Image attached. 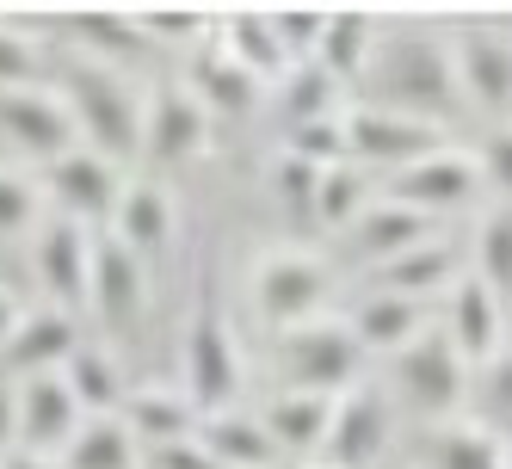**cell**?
I'll return each instance as SVG.
<instances>
[{"mask_svg":"<svg viewBox=\"0 0 512 469\" xmlns=\"http://www.w3.org/2000/svg\"><path fill=\"white\" fill-rule=\"evenodd\" d=\"M364 87H371L364 105H389V112L432 118V124H445L463 105L457 56H451L445 38H432V31H383L371 68H364Z\"/></svg>","mask_w":512,"mask_h":469,"instance_id":"1","label":"cell"},{"mask_svg":"<svg viewBox=\"0 0 512 469\" xmlns=\"http://www.w3.org/2000/svg\"><path fill=\"white\" fill-rule=\"evenodd\" d=\"M62 99H68V112H75L81 149L118 161V167H130L142 155V87L124 75V68L68 56V68H62Z\"/></svg>","mask_w":512,"mask_h":469,"instance_id":"2","label":"cell"},{"mask_svg":"<svg viewBox=\"0 0 512 469\" xmlns=\"http://www.w3.org/2000/svg\"><path fill=\"white\" fill-rule=\"evenodd\" d=\"M469 383H475V365L451 346V334L438 321H426V334H414L389 358V377H383L389 402L432 420V426H451L469 408Z\"/></svg>","mask_w":512,"mask_h":469,"instance_id":"3","label":"cell"},{"mask_svg":"<svg viewBox=\"0 0 512 469\" xmlns=\"http://www.w3.org/2000/svg\"><path fill=\"white\" fill-rule=\"evenodd\" d=\"M247 291H253V309H260L266 328L284 334V328H303V321L327 315V303H334V266L321 254H309V247H272V254L253 260Z\"/></svg>","mask_w":512,"mask_h":469,"instance_id":"4","label":"cell"},{"mask_svg":"<svg viewBox=\"0 0 512 469\" xmlns=\"http://www.w3.org/2000/svg\"><path fill=\"white\" fill-rule=\"evenodd\" d=\"M364 352L358 334L346 328V315H315L303 328H284L278 334V371L284 389H315V395H340L364 383Z\"/></svg>","mask_w":512,"mask_h":469,"instance_id":"5","label":"cell"},{"mask_svg":"<svg viewBox=\"0 0 512 469\" xmlns=\"http://www.w3.org/2000/svg\"><path fill=\"white\" fill-rule=\"evenodd\" d=\"M210 136H216V118H210V105L192 93L186 75L142 87V161L186 167V161H198L210 149Z\"/></svg>","mask_w":512,"mask_h":469,"instance_id":"6","label":"cell"},{"mask_svg":"<svg viewBox=\"0 0 512 469\" xmlns=\"http://www.w3.org/2000/svg\"><path fill=\"white\" fill-rule=\"evenodd\" d=\"M179 383L192 389V402L204 414L235 408L241 402V346L229 334V315L210 297H198L192 321H186V352H179Z\"/></svg>","mask_w":512,"mask_h":469,"instance_id":"7","label":"cell"},{"mask_svg":"<svg viewBox=\"0 0 512 469\" xmlns=\"http://www.w3.org/2000/svg\"><path fill=\"white\" fill-rule=\"evenodd\" d=\"M346 149L358 167L401 173V167H414L438 149H451V130L432 124V118L389 112V105H346Z\"/></svg>","mask_w":512,"mask_h":469,"instance_id":"8","label":"cell"},{"mask_svg":"<svg viewBox=\"0 0 512 469\" xmlns=\"http://www.w3.org/2000/svg\"><path fill=\"white\" fill-rule=\"evenodd\" d=\"M377 192L395 198V204H408V210H420V216H432V223L438 216H457V210H482V198H488L475 149H438V155H426L414 167L389 173Z\"/></svg>","mask_w":512,"mask_h":469,"instance_id":"9","label":"cell"},{"mask_svg":"<svg viewBox=\"0 0 512 469\" xmlns=\"http://www.w3.org/2000/svg\"><path fill=\"white\" fill-rule=\"evenodd\" d=\"M130 186V167L105 161L93 149H75L44 167V204L50 216H68V223H87V229H112V216L124 204Z\"/></svg>","mask_w":512,"mask_h":469,"instance_id":"10","label":"cell"},{"mask_svg":"<svg viewBox=\"0 0 512 469\" xmlns=\"http://www.w3.org/2000/svg\"><path fill=\"white\" fill-rule=\"evenodd\" d=\"M93 260H99V229L68 223V216H44L31 235V266H38L44 297L68 315H87L93 297Z\"/></svg>","mask_w":512,"mask_h":469,"instance_id":"11","label":"cell"},{"mask_svg":"<svg viewBox=\"0 0 512 469\" xmlns=\"http://www.w3.org/2000/svg\"><path fill=\"white\" fill-rule=\"evenodd\" d=\"M0 136H7L25 161H44V167L81 149L75 112H68L62 87H50V81H38V87H7V93H0Z\"/></svg>","mask_w":512,"mask_h":469,"instance_id":"12","label":"cell"},{"mask_svg":"<svg viewBox=\"0 0 512 469\" xmlns=\"http://www.w3.org/2000/svg\"><path fill=\"white\" fill-rule=\"evenodd\" d=\"M395 439V402L383 383H358L334 402V426H327V469H371Z\"/></svg>","mask_w":512,"mask_h":469,"instance_id":"13","label":"cell"},{"mask_svg":"<svg viewBox=\"0 0 512 469\" xmlns=\"http://www.w3.org/2000/svg\"><path fill=\"white\" fill-rule=\"evenodd\" d=\"M81 346H87L81 315H68V309H56V303H38V309H25V315H19L13 340L0 346V377H7V383L56 377Z\"/></svg>","mask_w":512,"mask_h":469,"instance_id":"14","label":"cell"},{"mask_svg":"<svg viewBox=\"0 0 512 469\" xmlns=\"http://www.w3.org/2000/svg\"><path fill=\"white\" fill-rule=\"evenodd\" d=\"M438 235V223L432 216H420V210H408V204H395V198H371L364 204V216L346 229V235H334L340 241V254L352 260V266H364V272H383V266H395L401 254H414V247H426Z\"/></svg>","mask_w":512,"mask_h":469,"instance_id":"15","label":"cell"},{"mask_svg":"<svg viewBox=\"0 0 512 469\" xmlns=\"http://www.w3.org/2000/svg\"><path fill=\"white\" fill-rule=\"evenodd\" d=\"M438 328H445L451 346L469 358L475 371H482L488 358H500L512 346V303L500 291H488L475 272H463L451 284V297H445V321H438Z\"/></svg>","mask_w":512,"mask_h":469,"instance_id":"16","label":"cell"},{"mask_svg":"<svg viewBox=\"0 0 512 469\" xmlns=\"http://www.w3.org/2000/svg\"><path fill=\"white\" fill-rule=\"evenodd\" d=\"M87 309L105 321L112 334H136L149 315V266H142L118 235H99V260H93V297Z\"/></svg>","mask_w":512,"mask_h":469,"instance_id":"17","label":"cell"},{"mask_svg":"<svg viewBox=\"0 0 512 469\" xmlns=\"http://www.w3.org/2000/svg\"><path fill=\"white\" fill-rule=\"evenodd\" d=\"M451 56H457L463 99L506 124L512 118V38H506V31H488V25H469L463 38L451 44Z\"/></svg>","mask_w":512,"mask_h":469,"instance_id":"18","label":"cell"},{"mask_svg":"<svg viewBox=\"0 0 512 469\" xmlns=\"http://www.w3.org/2000/svg\"><path fill=\"white\" fill-rule=\"evenodd\" d=\"M62 38H68L75 56L105 62V68H124V75L155 50V38L142 31V19L124 13V7H68L62 13Z\"/></svg>","mask_w":512,"mask_h":469,"instance_id":"19","label":"cell"},{"mask_svg":"<svg viewBox=\"0 0 512 469\" xmlns=\"http://www.w3.org/2000/svg\"><path fill=\"white\" fill-rule=\"evenodd\" d=\"M124 426L142 439V451H161V445H179V439H198L204 426V408L192 402L186 383H167V377H149V383H130L124 395Z\"/></svg>","mask_w":512,"mask_h":469,"instance_id":"20","label":"cell"},{"mask_svg":"<svg viewBox=\"0 0 512 469\" xmlns=\"http://www.w3.org/2000/svg\"><path fill=\"white\" fill-rule=\"evenodd\" d=\"M19 389V451H38V457H62L68 439L87 426L81 402H75V389L56 377H25L13 383Z\"/></svg>","mask_w":512,"mask_h":469,"instance_id":"21","label":"cell"},{"mask_svg":"<svg viewBox=\"0 0 512 469\" xmlns=\"http://www.w3.org/2000/svg\"><path fill=\"white\" fill-rule=\"evenodd\" d=\"M105 235H118L142 266L167 260L173 241H179V204H173V192L155 186V179H130L124 204H118V216H112V229H105Z\"/></svg>","mask_w":512,"mask_h":469,"instance_id":"22","label":"cell"},{"mask_svg":"<svg viewBox=\"0 0 512 469\" xmlns=\"http://www.w3.org/2000/svg\"><path fill=\"white\" fill-rule=\"evenodd\" d=\"M260 420H266V432H272L278 457H290V463L315 457V463H321V451H327V426H334V395L278 389L272 402L260 408Z\"/></svg>","mask_w":512,"mask_h":469,"instance_id":"23","label":"cell"},{"mask_svg":"<svg viewBox=\"0 0 512 469\" xmlns=\"http://www.w3.org/2000/svg\"><path fill=\"white\" fill-rule=\"evenodd\" d=\"M463 254L457 241L432 235L426 247H414V254H401L395 266L371 272V291H389V297H408V303H432V297H451V284L463 278Z\"/></svg>","mask_w":512,"mask_h":469,"instance_id":"24","label":"cell"},{"mask_svg":"<svg viewBox=\"0 0 512 469\" xmlns=\"http://www.w3.org/2000/svg\"><path fill=\"white\" fill-rule=\"evenodd\" d=\"M216 50H223L229 62H241L260 87H278L284 81V44H278V31L266 19V7H235V13H216Z\"/></svg>","mask_w":512,"mask_h":469,"instance_id":"25","label":"cell"},{"mask_svg":"<svg viewBox=\"0 0 512 469\" xmlns=\"http://www.w3.org/2000/svg\"><path fill=\"white\" fill-rule=\"evenodd\" d=\"M198 439H204V451L223 463V469H278L284 463L278 445H272V432H266V420L253 414V408H241V402L204 414Z\"/></svg>","mask_w":512,"mask_h":469,"instance_id":"26","label":"cell"},{"mask_svg":"<svg viewBox=\"0 0 512 469\" xmlns=\"http://www.w3.org/2000/svg\"><path fill=\"white\" fill-rule=\"evenodd\" d=\"M426 303H408V297H389V291H364V303L346 315V328L358 334L364 352L377 358H395L401 346H408L414 334H426Z\"/></svg>","mask_w":512,"mask_h":469,"instance_id":"27","label":"cell"},{"mask_svg":"<svg viewBox=\"0 0 512 469\" xmlns=\"http://www.w3.org/2000/svg\"><path fill=\"white\" fill-rule=\"evenodd\" d=\"M186 81H192V93L210 105V118H247L253 105L266 99V87L253 81L241 62H229L216 44H204V50L192 56V75H186Z\"/></svg>","mask_w":512,"mask_h":469,"instance_id":"28","label":"cell"},{"mask_svg":"<svg viewBox=\"0 0 512 469\" xmlns=\"http://www.w3.org/2000/svg\"><path fill=\"white\" fill-rule=\"evenodd\" d=\"M62 383L75 389V402H81L87 420H93V414H118L124 395H130V377H124L118 352L105 346V340H87L75 358H68V365H62Z\"/></svg>","mask_w":512,"mask_h":469,"instance_id":"29","label":"cell"},{"mask_svg":"<svg viewBox=\"0 0 512 469\" xmlns=\"http://www.w3.org/2000/svg\"><path fill=\"white\" fill-rule=\"evenodd\" d=\"M278 112H284V130L297 124H315V118H346V87L327 75L321 62H290L284 81L272 87Z\"/></svg>","mask_w":512,"mask_h":469,"instance_id":"30","label":"cell"},{"mask_svg":"<svg viewBox=\"0 0 512 469\" xmlns=\"http://www.w3.org/2000/svg\"><path fill=\"white\" fill-rule=\"evenodd\" d=\"M142 439L124 426V414H93L75 439H68V451L56 457L62 469H142Z\"/></svg>","mask_w":512,"mask_h":469,"instance_id":"31","label":"cell"},{"mask_svg":"<svg viewBox=\"0 0 512 469\" xmlns=\"http://www.w3.org/2000/svg\"><path fill=\"white\" fill-rule=\"evenodd\" d=\"M377 38H383V31L364 19V13L340 7V13H327V25H321L315 62H321L340 87H346V81H364V68H371V56H377Z\"/></svg>","mask_w":512,"mask_h":469,"instance_id":"32","label":"cell"},{"mask_svg":"<svg viewBox=\"0 0 512 469\" xmlns=\"http://www.w3.org/2000/svg\"><path fill=\"white\" fill-rule=\"evenodd\" d=\"M469 272L512 303V204H482V210H475Z\"/></svg>","mask_w":512,"mask_h":469,"instance_id":"33","label":"cell"},{"mask_svg":"<svg viewBox=\"0 0 512 469\" xmlns=\"http://www.w3.org/2000/svg\"><path fill=\"white\" fill-rule=\"evenodd\" d=\"M432 469H512V445L482 420H451L432 432Z\"/></svg>","mask_w":512,"mask_h":469,"instance_id":"34","label":"cell"},{"mask_svg":"<svg viewBox=\"0 0 512 469\" xmlns=\"http://www.w3.org/2000/svg\"><path fill=\"white\" fill-rule=\"evenodd\" d=\"M371 198H377V192H371V179H364L358 161L327 167V173H321V192H315V223H321L327 235H346L358 216H364V204H371Z\"/></svg>","mask_w":512,"mask_h":469,"instance_id":"35","label":"cell"},{"mask_svg":"<svg viewBox=\"0 0 512 469\" xmlns=\"http://www.w3.org/2000/svg\"><path fill=\"white\" fill-rule=\"evenodd\" d=\"M469 420H482L488 432H500V439L512 445V346L475 371V383H469Z\"/></svg>","mask_w":512,"mask_h":469,"instance_id":"36","label":"cell"},{"mask_svg":"<svg viewBox=\"0 0 512 469\" xmlns=\"http://www.w3.org/2000/svg\"><path fill=\"white\" fill-rule=\"evenodd\" d=\"M136 19H142V31H149L155 44H173V50L216 44V13L210 7H142Z\"/></svg>","mask_w":512,"mask_h":469,"instance_id":"37","label":"cell"},{"mask_svg":"<svg viewBox=\"0 0 512 469\" xmlns=\"http://www.w3.org/2000/svg\"><path fill=\"white\" fill-rule=\"evenodd\" d=\"M44 223V179L0 167V235H38Z\"/></svg>","mask_w":512,"mask_h":469,"instance_id":"38","label":"cell"},{"mask_svg":"<svg viewBox=\"0 0 512 469\" xmlns=\"http://www.w3.org/2000/svg\"><path fill=\"white\" fill-rule=\"evenodd\" d=\"M284 155H297L309 167H346L352 149H346V118H315V124H297V130H284Z\"/></svg>","mask_w":512,"mask_h":469,"instance_id":"39","label":"cell"},{"mask_svg":"<svg viewBox=\"0 0 512 469\" xmlns=\"http://www.w3.org/2000/svg\"><path fill=\"white\" fill-rule=\"evenodd\" d=\"M272 192L284 204V216H297V223H315V192H321V167L297 161L278 149V173H272Z\"/></svg>","mask_w":512,"mask_h":469,"instance_id":"40","label":"cell"},{"mask_svg":"<svg viewBox=\"0 0 512 469\" xmlns=\"http://www.w3.org/2000/svg\"><path fill=\"white\" fill-rule=\"evenodd\" d=\"M272 31L290 62H315V44H321V25H327V7H266Z\"/></svg>","mask_w":512,"mask_h":469,"instance_id":"41","label":"cell"},{"mask_svg":"<svg viewBox=\"0 0 512 469\" xmlns=\"http://www.w3.org/2000/svg\"><path fill=\"white\" fill-rule=\"evenodd\" d=\"M475 167H482L488 204H512V124H494L475 149Z\"/></svg>","mask_w":512,"mask_h":469,"instance_id":"42","label":"cell"},{"mask_svg":"<svg viewBox=\"0 0 512 469\" xmlns=\"http://www.w3.org/2000/svg\"><path fill=\"white\" fill-rule=\"evenodd\" d=\"M38 38L31 31H13V25H0V93L7 87H38Z\"/></svg>","mask_w":512,"mask_h":469,"instance_id":"43","label":"cell"},{"mask_svg":"<svg viewBox=\"0 0 512 469\" xmlns=\"http://www.w3.org/2000/svg\"><path fill=\"white\" fill-rule=\"evenodd\" d=\"M142 469H223V463L204 451V439H179V445L149 451V457H142Z\"/></svg>","mask_w":512,"mask_h":469,"instance_id":"44","label":"cell"},{"mask_svg":"<svg viewBox=\"0 0 512 469\" xmlns=\"http://www.w3.org/2000/svg\"><path fill=\"white\" fill-rule=\"evenodd\" d=\"M19 451V389L0 377V457Z\"/></svg>","mask_w":512,"mask_h":469,"instance_id":"45","label":"cell"},{"mask_svg":"<svg viewBox=\"0 0 512 469\" xmlns=\"http://www.w3.org/2000/svg\"><path fill=\"white\" fill-rule=\"evenodd\" d=\"M19 315H25V303L7 291V284H0V346H7L13 340V328H19Z\"/></svg>","mask_w":512,"mask_h":469,"instance_id":"46","label":"cell"},{"mask_svg":"<svg viewBox=\"0 0 512 469\" xmlns=\"http://www.w3.org/2000/svg\"><path fill=\"white\" fill-rule=\"evenodd\" d=\"M0 469H62L56 457H38V451H13V457H0Z\"/></svg>","mask_w":512,"mask_h":469,"instance_id":"47","label":"cell"},{"mask_svg":"<svg viewBox=\"0 0 512 469\" xmlns=\"http://www.w3.org/2000/svg\"><path fill=\"white\" fill-rule=\"evenodd\" d=\"M297 469H309V463H297ZM315 469H327V463H315Z\"/></svg>","mask_w":512,"mask_h":469,"instance_id":"48","label":"cell"},{"mask_svg":"<svg viewBox=\"0 0 512 469\" xmlns=\"http://www.w3.org/2000/svg\"><path fill=\"white\" fill-rule=\"evenodd\" d=\"M506 124H512V118H506Z\"/></svg>","mask_w":512,"mask_h":469,"instance_id":"49","label":"cell"}]
</instances>
